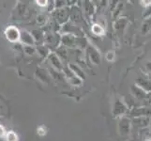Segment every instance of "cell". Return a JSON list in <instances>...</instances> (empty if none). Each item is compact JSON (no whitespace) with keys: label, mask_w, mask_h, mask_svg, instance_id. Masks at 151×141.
I'll list each match as a JSON object with an SVG mask.
<instances>
[{"label":"cell","mask_w":151,"mask_h":141,"mask_svg":"<svg viewBox=\"0 0 151 141\" xmlns=\"http://www.w3.org/2000/svg\"><path fill=\"white\" fill-rule=\"evenodd\" d=\"M6 36H7V38L9 40H12V41L16 40L19 38L18 30L16 28H14V27H9L6 31Z\"/></svg>","instance_id":"cell-1"},{"label":"cell","mask_w":151,"mask_h":141,"mask_svg":"<svg viewBox=\"0 0 151 141\" xmlns=\"http://www.w3.org/2000/svg\"><path fill=\"white\" fill-rule=\"evenodd\" d=\"M147 141H151V139H149V140H147Z\"/></svg>","instance_id":"cell-6"},{"label":"cell","mask_w":151,"mask_h":141,"mask_svg":"<svg viewBox=\"0 0 151 141\" xmlns=\"http://www.w3.org/2000/svg\"><path fill=\"white\" fill-rule=\"evenodd\" d=\"M7 141H18L17 134L13 132H9L7 134Z\"/></svg>","instance_id":"cell-2"},{"label":"cell","mask_w":151,"mask_h":141,"mask_svg":"<svg viewBox=\"0 0 151 141\" xmlns=\"http://www.w3.org/2000/svg\"><path fill=\"white\" fill-rule=\"evenodd\" d=\"M38 134H39L40 135H44V134H46V130H45V128H44L43 126L39 127V128H38Z\"/></svg>","instance_id":"cell-3"},{"label":"cell","mask_w":151,"mask_h":141,"mask_svg":"<svg viewBox=\"0 0 151 141\" xmlns=\"http://www.w3.org/2000/svg\"><path fill=\"white\" fill-rule=\"evenodd\" d=\"M5 134H6V133H5V129H4V127L0 125V137H4Z\"/></svg>","instance_id":"cell-4"},{"label":"cell","mask_w":151,"mask_h":141,"mask_svg":"<svg viewBox=\"0 0 151 141\" xmlns=\"http://www.w3.org/2000/svg\"><path fill=\"white\" fill-rule=\"evenodd\" d=\"M37 3L40 6H45V5L47 4V1H37Z\"/></svg>","instance_id":"cell-5"}]
</instances>
